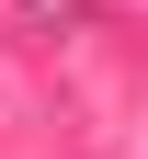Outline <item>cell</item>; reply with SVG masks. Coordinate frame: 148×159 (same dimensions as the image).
Returning <instances> with one entry per match:
<instances>
[{
  "instance_id": "obj_1",
  "label": "cell",
  "mask_w": 148,
  "mask_h": 159,
  "mask_svg": "<svg viewBox=\"0 0 148 159\" xmlns=\"http://www.w3.org/2000/svg\"><path fill=\"white\" fill-rule=\"evenodd\" d=\"M23 11H46V23H80V11H91V0H23Z\"/></svg>"
}]
</instances>
